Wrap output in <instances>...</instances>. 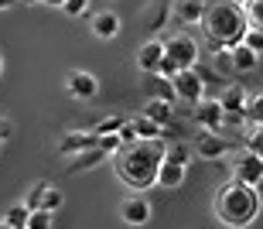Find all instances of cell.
I'll return each mask as SVG.
<instances>
[{
    "instance_id": "obj_1",
    "label": "cell",
    "mask_w": 263,
    "mask_h": 229,
    "mask_svg": "<svg viewBox=\"0 0 263 229\" xmlns=\"http://www.w3.org/2000/svg\"><path fill=\"white\" fill-rule=\"evenodd\" d=\"M263 202H260V192L243 185V181H222L212 195V216L222 222L226 229H250L260 216Z\"/></svg>"
},
{
    "instance_id": "obj_2",
    "label": "cell",
    "mask_w": 263,
    "mask_h": 229,
    "mask_svg": "<svg viewBox=\"0 0 263 229\" xmlns=\"http://www.w3.org/2000/svg\"><path fill=\"white\" fill-rule=\"evenodd\" d=\"M164 144L161 140H140V144H130L117 154V178L130 188H151L157 185V171L164 164Z\"/></svg>"
},
{
    "instance_id": "obj_3",
    "label": "cell",
    "mask_w": 263,
    "mask_h": 229,
    "mask_svg": "<svg viewBox=\"0 0 263 229\" xmlns=\"http://www.w3.org/2000/svg\"><path fill=\"white\" fill-rule=\"evenodd\" d=\"M205 31L215 45H222V51H233L243 45L246 31H250V17H246V7H236L229 0H219L205 10Z\"/></svg>"
},
{
    "instance_id": "obj_4",
    "label": "cell",
    "mask_w": 263,
    "mask_h": 229,
    "mask_svg": "<svg viewBox=\"0 0 263 229\" xmlns=\"http://www.w3.org/2000/svg\"><path fill=\"white\" fill-rule=\"evenodd\" d=\"M164 51H167V59L178 62L181 72L198 65V41L192 38V34H185V31H181V34H171V38L164 41Z\"/></svg>"
},
{
    "instance_id": "obj_5",
    "label": "cell",
    "mask_w": 263,
    "mask_h": 229,
    "mask_svg": "<svg viewBox=\"0 0 263 229\" xmlns=\"http://www.w3.org/2000/svg\"><path fill=\"white\" fill-rule=\"evenodd\" d=\"M171 86H175V96L181 103H188V106H198V103L205 100V79L198 75L195 69L178 72L175 79H171Z\"/></svg>"
},
{
    "instance_id": "obj_6",
    "label": "cell",
    "mask_w": 263,
    "mask_h": 229,
    "mask_svg": "<svg viewBox=\"0 0 263 229\" xmlns=\"http://www.w3.org/2000/svg\"><path fill=\"white\" fill-rule=\"evenodd\" d=\"M192 120L205 133H222L226 130V110L219 100H202L198 106H192Z\"/></svg>"
},
{
    "instance_id": "obj_7",
    "label": "cell",
    "mask_w": 263,
    "mask_h": 229,
    "mask_svg": "<svg viewBox=\"0 0 263 229\" xmlns=\"http://www.w3.org/2000/svg\"><path fill=\"white\" fill-rule=\"evenodd\" d=\"M233 178L243 181V185H250V188H260L263 185V158H256V154H250V150L236 154L233 158Z\"/></svg>"
},
{
    "instance_id": "obj_8",
    "label": "cell",
    "mask_w": 263,
    "mask_h": 229,
    "mask_svg": "<svg viewBox=\"0 0 263 229\" xmlns=\"http://www.w3.org/2000/svg\"><path fill=\"white\" fill-rule=\"evenodd\" d=\"M65 92L72 96V100L86 103V100H92V96L99 92V79L92 75V72H86V69H72L65 75Z\"/></svg>"
},
{
    "instance_id": "obj_9",
    "label": "cell",
    "mask_w": 263,
    "mask_h": 229,
    "mask_svg": "<svg viewBox=\"0 0 263 229\" xmlns=\"http://www.w3.org/2000/svg\"><path fill=\"white\" fill-rule=\"evenodd\" d=\"M99 147V133L96 130H68V133H62L59 137V154H65V158H79V154H86V150Z\"/></svg>"
},
{
    "instance_id": "obj_10",
    "label": "cell",
    "mask_w": 263,
    "mask_h": 229,
    "mask_svg": "<svg viewBox=\"0 0 263 229\" xmlns=\"http://www.w3.org/2000/svg\"><path fill=\"white\" fill-rule=\"evenodd\" d=\"M120 219L127 222V226H147V222H151V202H147L140 192L127 195V199L120 202Z\"/></svg>"
},
{
    "instance_id": "obj_11",
    "label": "cell",
    "mask_w": 263,
    "mask_h": 229,
    "mask_svg": "<svg viewBox=\"0 0 263 229\" xmlns=\"http://www.w3.org/2000/svg\"><path fill=\"white\" fill-rule=\"evenodd\" d=\"M164 41H157V38H151V41H144L140 48H137V69L144 72V75H157V69H161V62H164Z\"/></svg>"
},
{
    "instance_id": "obj_12",
    "label": "cell",
    "mask_w": 263,
    "mask_h": 229,
    "mask_svg": "<svg viewBox=\"0 0 263 229\" xmlns=\"http://www.w3.org/2000/svg\"><path fill=\"white\" fill-rule=\"evenodd\" d=\"M195 158L202 161H219L229 154V140H226V133H198L195 137Z\"/></svg>"
},
{
    "instance_id": "obj_13",
    "label": "cell",
    "mask_w": 263,
    "mask_h": 229,
    "mask_svg": "<svg viewBox=\"0 0 263 229\" xmlns=\"http://www.w3.org/2000/svg\"><path fill=\"white\" fill-rule=\"evenodd\" d=\"M205 0H175V4H171V17L178 21V24H202L205 21Z\"/></svg>"
},
{
    "instance_id": "obj_14",
    "label": "cell",
    "mask_w": 263,
    "mask_h": 229,
    "mask_svg": "<svg viewBox=\"0 0 263 229\" xmlns=\"http://www.w3.org/2000/svg\"><path fill=\"white\" fill-rule=\"evenodd\" d=\"M219 103H222L226 117H243V113H246V103H250V96H246V89L239 86V82H233V86H226V89H222Z\"/></svg>"
},
{
    "instance_id": "obj_15",
    "label": "cell",
    "mask_w": 263,
    "mask_h": 229,
    "mask_svg": "<svg viewBox=\"0 0 263 229\" xmlns=\"http://www.w3.org/2000/svg\"><path fill=\"white\" fill-rule=\"evenodd\" d=\"M92 34L103 41L117 38L120 34V17L113 14V10H99V14H92Z\"/></svg>"
},
{
    "instance_id": "obj_16",
    "label": "cell",
    "mask_w": 263,
    "mask_h": 229,
    "mask_svg": "<svg viewBox=\"0 0 263 229\" xmlns=\"http://www.w3.org/2000/svg\"><path fill=\"white\" fill-rule=\"evenodd\" d=\"M185 175H188V168L164 161V164H161V171H157V188H164V192L181 188V185H185Z\"/></svg>"
},
{
    "instance_id": "obj_17",
    "label": "cell",
    "mask_w": 263,
    "mask_h": 229,
    "mask_svg": "<svg viewBox=\"0 0 263 229\" xmlns=\"http://www.w3.org/2000/svg\"><path fill=\"white\" fill-rule=\"evenodd\" d=\"M103 161H109L106 154L99 147H92V150H86V154H79V158H72V164H68V175H79V171H92V168H99Z\"/></svg>"
},
{
    "instance_id": "obj_18",
    "label": "cell",
    "mask_w": 263,
    "mask_h": 229,
    "mask_svg": "<svg viewBox=\"0 0 263 229\" xmlns=\"http://www.w3.org/2000/svg\"><path fill=\"white\" fill-rule=\"evenodd\" d=\"M144 89H147V96H151V100H164V103L178 100V96H175V86H171L167 79H161V75H147V79H144Z\"/></svg>"
},
{
    "instance_id": "obj_19",
    "label": "cell",
    "mask_w": 263,
    "mask_h": 229,
    "mask_svg": "<svg viewBox=\"0 0 263 229\" xmlns=\"http://www.w3.org/2000/svg\"><path fill=\"white\" fill-rule=\"evenodd\" d=\"M144 117L154 120L157 127H167V123H171V117H175V110H171V103H164V100H147Z\"/></svg>"
},
{
    "instance_id": "obj_20",
    "label": "cell",
    "mask_w": 263,
    "mask_h": 229,
    "mask_svg": "<svg viewBox=\"0 0 263 229\" xmlns=\"http://www.w3.org/2000/svg\"><path fill=\"white\" fill-rule=\"evenodd\" d=\"M229 62H233V69H236V72H253V69H256V62H260V55H256V51H250L246 45H239V48L229 51Z\"/></svg>"
},
{
    "instance_id": "obj_21",
    "label": "cell",
    "mask_w": 263,
    "mask_h": 229,
    "mask_svg": "<svg viewBox=\"0 0 263 229\" xmlns=\"http://www.w3.org/2000/svg\"><path fill=\"white\" fill-rule=\"evenodd\" d=\"M48 188H51V181H34V185H28V192H24V205H28L31 212H38V209H45V195H48Z\"/></svg>"
},
{
    "instance_id": "obj_22",
    "label": "cell",
    "mask_w": 263,
    "mask_h": 229,
    "mask_svg": "<svg viewBox=\"0 0 263 229\" xmlns=\"http://www.w3.org/2000/svg\"><path fill=\"white\" fill-rule=\"evenodd\" d=\"M4 222H7L10 229H28V222H31V209L24 205V202H14V205L4 212Z\"/></svg>"
},
{
    "instance_id": "obj_23",
    "label": "cell",
    "mask_w": 263,
    "mask_h": 229,
    "mask_svg": "<svg viewBox=\"0 0 263 229\" xmlns=\"http://www.w3.org/2000/svg\"><path fill=\"white\" fill-rule=\"evenodd\" d=\"M195 158V147L192 144H185V140H178V144H171V147L164 150V161H171V164H181V168H188V161Z\"/></svg>"
},
{
    "instance_id": "obj_24",
    "label": "cell",
    "mask_w": 263,
    "mask_h": 229,
    "mask_svg": "<svg viewBox=\"0 0 263 229\" xmlns=\"http://www.w3.org/2000/svg\"><path fill=\"white\" fill-rule=\"evenodd\" d=\"M130 123H134V130H137V137H140V140H161V133H164V127H157L154 120H147L144 113L134 117Z\"/></svg>"
},
{
    "instance_id": "obj_25",
    "label": "cell",
    "mask_w": 263,
    "mask_h": 229,
    "mask_svg": "<svg viewBox=\"0 0 263 229\" xmlns=\"http://www.w3.org/2000/svg\"><path fill=\"white\" fill-rule=\"evenodd\" d=\"M243 117H246V123H250V127H263V92H253V96H250Z\"/></svg>"
},
{
    "instance_id": "obj_26",
    "label": "cell",
    "mask_w": 263,
    "mask_h": 229,
    "mask_svg": "<svg viewBox=\"0 0 263 229\" xmlns=\"http://www.w3.org/2000/svg\"><path fill=\"white\" fill-rule=\"evenodd\" d=\"M99 150H103L106 158H117L120 150H123V140H120V133H106V137H99Z\"/></svg>"
},
{
    "instance_id": "obj_27",
    "label": "cell",
    "mask_w": 263,
    "mask_h": 229,
    "mask_svg": "<svg viewBox=\"0 0 263 229\" xmlns=\"http://www.w3.org/2000/svg\"><path fill=\"white\" fill-rule=\"evenodd\" d=\"M51 226H55V212H48V209L31 212V222H28V229H51Z\"/></svg>"
},
{
    "instance_id": "obj_28",
    "label": "cell",
    "mask_w": 263,
    "mask_h": 229,
    "mask_svg": "<svg viewBox=\"0 0 263 229\" xmlns=\"http://www.w3.org/2000/svg\"><path fill=\"white\" fill-rule=\"evenodd\" d=\"M246 150L256 154V158H263V127H250V133H246Z\"/></svg>"
},
{
    "instance_id": "obj_29",
    "label": "cell",
    "mask_w": 263,
    "mask_h": 229,
    "mask_svg": "<svg viewBox=\"0 0 263 229\" xmlns=\"http://www.w3.org/2000/svg\"><path fill=\"white\" fill-rule=\"evenodd\" d=\"M123 127H127V120H123V117H106L96 127V133H99V137H106V133H120Z\"/></svg>"
},
{
    "instance_id": "obj_30",
    "label": "cell",
    "mask_w": 263,
    "mask_h": 229,
    "mask_svg": "<svg viewBox=\"0 0 263 229\" xmlns=\"http://www.w3.org/2000/svg\"><path fill=\"white\" fill-rule=\"evenodd\" d=\"M243 45H246V48H250V51H256V55H260V51H263V31H260V28H253V24H250V31H246Z\"/></svg>"
},
{
    "instance_id": "obj_31",
    "label": "cell",
    "mask_w": 263,
    "mask_h": 229,
    "mask_svg": "<svg viewBox=\"0 0 263 229\" xmlns=\"http://www.w3.org/2000/svg\"><path fill=\"white\" fill-rule=\"evenodd\" d=\"M62 205H65V195H62V188H55V185H51L48 195H45V209H48V212H59Z\"/></svg>"
},
{
    "instance_id": "obj_32",
    "label": "cell",
    "mask_w": 263,
    "mask_h": 229,
    "mask_svg": "<svg viewBox=\"0 0 263 229\" xmlns=\"http://www.w3.org/2000/svg\"><path fill=\"white\" fill-rule=\"evenodd\" d=\"M246 17H250V24H253V28L263 31V0H253V4L246 7Z\"/></svg>"
},
{
    "instance_id": "obj_33",
    "label": "cell",
    "mask_w": 263,
    "mask_h": 229,
    "mask_svg": "<svg viewBox=\"0 0 263 229\" xmlns=\"http://www.w3.org/2000/svg\"><path fill=\"white\" fill-rule=\"evenodd\" d=\"M178 72H181V69H178V62H175V59H167V55H164V62H161V69H157V75L171 82V79L178 75Z\"/></svg>"
},
{
    "instance_id": "obj_34",
    "label": "cell",
    "mask_w": 263,
    "mask_h": 229,
    "mask_svg": "<svg viewBox=\"0 0 263 229\" xmlns=\"http://www.w3.org/2000/svg\"><path fill=\"white\" fill-rule=\"evenodd\" d=\"M62 10H65L68 17H82V14L89 10V0H68V4H65Z\"/></svg>"
},
{
    "instance_id": "obj_35",
    "label": "cell",
    "mask_w": 263,
    "mask_h": 229,
    "mask_svg": "<svg viewBox=\"0 0 263 229\" xmlns=\"http://www.w3.org/2000/svg\"><path fill=\"white\" fill-rule=\"evenodd\" d=\"M10 133H14V123H10V120L4 117V113H0V140H7Z\"/></svg>"
},
{
    "instance_id": "obj_36",
    "label": "cell",
    "mask_w": 263,
    "mask_h": 229,
    "mask_svg": "<svg viewBox=\"0 0 263 229\" xmlns=\"http://www.w3.org/2000/svg\"><path fill=\"white\" fill-rule=\"evenodd\" d=\"M41 4H45V7H65L68 0H41Z\"/></svg>"
},
{
    "instance_id": "obj_37",
    "label": "cell",
    "mask_w": 263,
    "mask_h": 229,
    "mask_svg": "<svg viewBox=\"0 0 263 229\" xmlns=\"http://www.w3.org/2000/svg\"><path fill=\"white\" fill-rule=\"evenodd\" d=\"M14 4H21V0H0V10H10Z\"/></svg>"
},
{
    "instance_id": "obj_38",
    "label": "cell",
    "mask_w": 263,
    "mask_h": 229,
    "mask_svg": "<svg viewBox=\"0 0 263 229\" xmlns=\"http://www.w3.org/2000/svg\"><path fill=\"white\" fill-rule=\"evenodd\" d=\"M229 4H236V7H250L253 0H229Z\"/></svg>"
},
{
    "instance_id": "obj_39",
    "label": "cell",
    "mask_w": 263,
    "mask_h": 229,
    "mask_svg": "<svg viewBox=\"0 0 263 229\" xmlns=\"http://www.w3.org/2000/svg\"><path fill=\"white\" fill-rule=\"evenodd\" d=\"M0 75H4V51H0Z\"/></svg>"
},
{
    "instance_id": "obj_40",
    "label": "cell",
    "mask_w": 263,
    "mask_h": 229,
    "mask_svg": "<svg viewBox=\"0 0 263 229\" xmlns=\"http://www.w3.org/2000/svg\"><path fill=\"white\" fill-rule=\"evenodd\" d=\"M21 4H28V7H31V4H41V0H21Z\"/></svg>"
},
{
    "instance_id": "obj_41",
    "label": "cell",
    "mask_w": 263,
    "mask_h": 229,
    "mask_svg": "<svg viewBox=\"0 0 263 229\" xmlns=\"http://www.w3.org/2000/svg\"><path fill=\"white\" fill-rule=\"evenodd\" d=\"M0 229H10V226H7V222H4V219H0Z\"/></svg>"
},
{
    "instance_id": "obj_42",
    "label": "cell",
    "mask_w": 263,
    "mask_h": 229,
    "mask_svg": "<svg viewBox=\"0 0 263 229\" xmlns=\"http://www.w3.org/2000/svg\"><path fill=\"white\" fill-rule=\"evenodd\" d=\"M0 150H4V140H0Z\"/></svg>"
}]
</instances>
